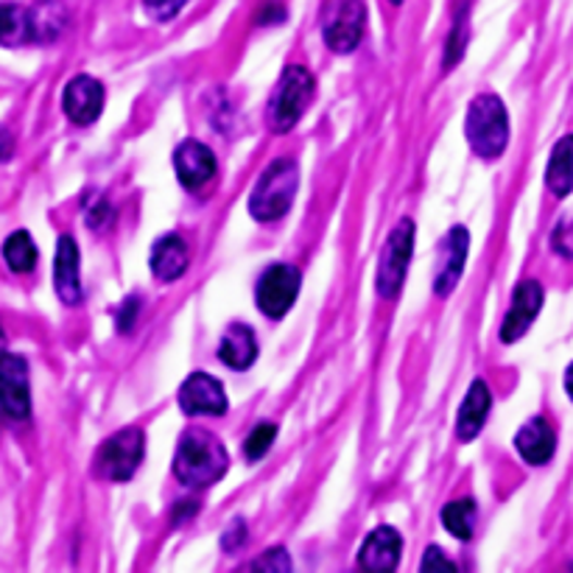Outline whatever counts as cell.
<instances>
[{
	"label": "cell",
	"instance_id": "6da1fadb",
	"mask_svg": "<svg viewBox=\"0 0 573 573\" xmlns=\"http://www.w3.org/2000/svg\"><path fill=\"white\" fill-rule=\"evenodd\" d=\"M227 450L208 431H188L176 445L174 473L185 487H213L227 473Z\"/></svg>",
	"mask_w": 573,
	"mask_h": 573
},
{
	"label": "cell",
	"instance_id": "7a4b0ae2",
	"mask_svg": "<svg viewBox=\"0 0 573 573\" xmlns=\"http://www.w3.org/2000/svg\"><path fill=\"white\" fill-rule=\"evenodd\" d=\"M470 149L484 160H496L509 144V117L498 96H478L468 110L464 121Z\"/></svg>",
	"mask_w": 573,
	"mask_h": 573
},
{
	"label": "cell",
	"instance_id": "3957f363",
	"mask_svg": "<svg viewBox=\"0 0 573 573\" xmlns=\"http://www.w3.org/2000/svg\"><path fill=\"white\" fill-rule=\"evenodd\" d=\"M300 185V171L291 160H277L266 169V174L258 179L252 196H249V213L258 222H277L291 208L294 196Z\"/></svg>",
	"mask_w": 573,
	"mask_h": 573
},
{
	"label": "cell",
	"instance_id": "277c9868",
	"mask_svg": "<svg viewBox=\"0 0 573 573\" xmlns=\"http://www.w3.org/2000/svg\"><path fill=\"white\" fill-rule=\"evenodd\" d=\"M313 96V76L300 65H291L283 71L281 85L272 96V107H269V121H272L274 132H288L297 126L302 115H306L308 104Z\"/></svg>",
	"mask_w": 573,
	"mask_h": 573
},
{
	"label": "cell",
	"instance_id": "5b68a950",
	"mask_svg": "<svg viewBox=\"0 0 573 573\" xmlns=\"http://www.w3.org/2000/svg\"><path fill=\"white\" fill-rule=\"evenodd\" d=\"M146 453V437L140 428L117 431L115 437L101 445L96 457L98 473L110 482H129Z\"/></svg>",
	"mask_w": 573,
	"mask_h": 573
},
{
	"label": "cell",
	"instance_id": "8992f818",
	"mask_svg": "<svg viewBox=\"0 0 573 573\" xmlns=\"http://www.w3.org/2000/svg\"><path fill=\"white\" fill-rule=\"evenodd\" d=\"M411 252H414V224L409 219L391 229L389 241H386L384 254H381V266H378V281L375 288L384 300H395L403 288L406 272H409Z\"/></svg>",
	"mask_w": 573,
	"mask_h": 573
},
{
	"label": "cell",
	"instance_id": "52a82bcc",
	"mask_svg": "<svg viewBox=\"0 0 573 573\" xmlns=\"http://www.w3.org/2000/svg\"><path fill=\"white\" fill-rule=\"evenodd\" d=\"M302 277L300 269L291 266V263H274L272 269H266L258 283V308L266 313L269 320H283L291 306L297 302V294H300Z\"/></svg>",
	"mask_w": 573,
	"mask_h": 573
},
{
	"label": "cell",
	"instance_id": "ba28073f",
	"mask_svg": "<svg viewBox=\"0 0 573 573\" xmlns=\"http://www.w3.org/2000/svg\"><path fill=\"white\" fill-rule=\"evenodd\" d=\"M0 411L9 420H28L32 391H28V364L23 356L7 352L0 359Z\"/></svg>",
	"mask_w": 573,
	"mask_h": 573
},
{
	"label": "cell",
	"instance_id": "9c48e42d",
	"mask_svg": "<svg viewBox=\"0 0 573 573\" xmlns=\"http://www.w3.org/2000/svg\"><path fill=\"white\" fill-rule=\"evenodd\" d=\"M179 409L188 418H219L227 411V395L224 386L208 375V372H194L179 389Z\"/></svg>",
	"mask_w": 573,
	"mask_h": 573
},
{
	"label": "cell",
	"instance_id": "30bf717a",
	"mask_svg": "<svg viewBox=\"0 0 573 573\" xmlns=\"http://www.w3.org/2000/svg\"><path fill=\"white\" fill-rule=\"evenodd\" d=\"M366 26V9L361 0H341L325 26V42L331 51L350 53L359 48Z\"/></svg>",
	"mask_w": 573,
	"mask_h": 573
},
{
	"label": "cell",
	"instance_id": "8fae6325",
	"mask_svg": "<svg viewBox=\"0 0 573 573\" xmlns=\"http://www.w3.org/2000/svg\"><path fill=\"white\" fill-rule=\"evenodd\" d=\"M540 308H543V286L537 281H523L521 286L515 288L512 306H509L507 316H503V325H501L503 345H512V341L523 339L528 327H532V322L537 320Z\"/></svg>",
	"mask_w": 573,
	"mask_h": 573
},
{
	"label": "cell",
	"instance_id": "7c38bea8",
	"mask_svg": "<svg viewBox=\"0 0 573 573\" xmlns=\"http://www.w3.org/2000/svg\"><path fill=\"white\" fill-rule=\"evenodd\" d=\"M62 107L73 124L90 126L96 124L101 110H104V87L92 76H76L67 82L62 92Z\"/></svg>",
	"mask_w": 573,
	"mask_h": 573
},
{
	"label": "cell",
	"instance_id": "4fadbf2b",
	"mask_svg": "<svg viewBox=\"0 0 573 573\" xmlns=\"http://www.w3.org/2000/svg\"><path fill=\"white\" fill-rule=\"evenodd\" d=\"M174 169L185 188H204L215 176V157L204 144L185 140V144L174 151Z\"/></svg>",
	"mask_w": 573,
	"mask_h": 573
},
{
	"label": "cell",
	"instance_id": "5bb4252c",
	"mask_svg": "<svg viewBox=\"0 0 573 573\" xmlns=\"http://www.w3.org/2000/svg\"><path fill=\"white\" fill-rule=\"evenodd\" d=\"M403 551V540L391 526H378L361 546L359 565L364 571H395Z\"/></svg>",
	"mask_w": 573,
	"mask_h": 573
},
{
	"label": "cell",
	"instance_id": "9a60e30c",
	"mask_svg": "<svg viewBox=\"0 0 573 573\" xmlns=\"http://www.w3.org/2000/svg\"><path fill=\"white\" fill-rule=\"evenodd\" d=\"M468 249H470V233L464 227H453L445 238V254L443 263L437 269V281H434V291L439 297H448L453 288H457L459 277L464 272V261H468Z\"/></svg>",
	"mask_w": 573,
	"mask_h": 573
},
{
	"label": "cell",
	"instance_id": "2e32d148",
	"mask_svg": "<svg viewBox=\"0 0 573 573\" xmlns=\"http://www.w3.org/2000/svg\"><path fill=\"white\" fill-rule=\"evenodd\" d=\"M53 281H57L59 300L65 306L82 302V281H78V247L71 235H62L57 247V261H53Z\"/></svg>",
	"mask_w": 573,
	"mask_h": 573
},
{
	"label": "cell",
	"instance_id": "e0dca14e",
	"mask_svg": "<svg viewBox=\"0 0 573 573\" xmlns=\"http://www.w3.org/2000/svg\"><path fill=\"white\" fill-rule=\"evenodd\" d=\"M515 448L528 464H546L548 459L555 457L557 450L555 428H551L543 418H532L521 431H518Z\"/></svg>",
	"mask_w": 573,
	"mask_h": 573
},
{
	"label": "cell",
	"instance_id": "ac0fdd59",
	"mask_svg": "<svg viewBox=\"0 0 573 573\" xmlns=\"http://www.w3.org/2000/svg\"><path fill=\"white\" fill-rule=\"evenodd\" d=\"M188 269V247L179 235H165L151 249V272L157 281L174 283Z\"/></svg>",
	"mask_w": 573,
	"mask_h": 573
},
{
	"label": "cell",
	"instance_id": "d6986e66",
	"mask_svg": "<svg viewBox=\"0 0 573 573\" xmlns=\"http://www.w3.org/2000/svg\"><path fill=\"white\" fill-rule=\"evenodd\" d=\"M489 406H493V395H489L487 384H484V381H476V384L470 386L462 409H459L457 431L462 443H473V439L478 437V431H482L484 423H487Z\"/></svg>",
	"mask_w": 573,
	"mask_h": 573
},
{
	"label": "cell",
	"instance_id": "ffe728a7",
	"mask_svg": "<svg viewBox=\"0 0 573 573\" xmlns=\"http://www.w3.org/2000/svg\"><path fill=\"white\" fill-rule=\"evenodd\" d=\"M219 359L229 366V370H247L258 359V341L254 333L247 325H229L224 333L222 347H219Z\"/></svg>",
	"mask_w": 573,
	"mask_h": 573
},
{
	"label": "cell",
	"instance_id": "44dd1931",
	"mask_svg": "<svg viewBox=\"0 0 573 573\" xmlns=\"http://www.w3.org/2000/svg\"><path fill=\"white\" fill-rule=\"evenodd\" d=\"M546 185L555 196H568L573 190V135H565L551 151L546 169Z\"/></svg>",
	"mask_w": 573,
	"mask_h": 573
},
{
	"label": "cell",
	"instance_id": "7402d4cb",
	"mask_svg": "<svg viewBox=\"0 0 573 573\" xmlns=\"http://www.w3.org/2000/svg\"><path fill=\"white\" fill-rule=\"evenodd\" d=\"M32 39V14L17 3H0V46L17 48Z\"/></svg>",
	"mask_w": 573,
	"mask_h": 573
},
{
	"label": "cell",
	"instance_id": "603a6c76",
	"mask_svg": "<svg viewBox=\"0 0 573 573\" xmlns=\"http://www.w3.org/2000/svg\"><path fill=\"white\" fill-rule=\"evenodd\" d=\"M28 14H32V39H53L65 26V7L59 0H39Z\"/></svg>",
	"mask_w": 573,
	"mask_h": 573
},
{
	"label": "cell",
	"instance_id": "cb8c5ba5",
	"mask_svg": "<svg viewBox=\"0 0 573 573\" xmlns=\"http://www.w3.org/2000/svg\"><path fill=\"white\" fill-rule=\"evenodd\" d=\"M3 261L17 274L34 272V266H37V247H34L32 235L26 229L9 235L7 244H3Z\"/></svg>",
	"mask_w": 573,
	"mask_h": 573
},
{
	"label": "cell",
	"instance_id": "d4e9b609",
	"mask_svg": "<svg viewBox=\"0 0 573 573\" xmlns=\"http://www.w3.org/2000/svg\"><path fill=\"white\" fill-rule=\"evenodd\" d=\"M443 523L457 540H470L473 537V526H476V503L470 501V498L448 503L443 509Z\"/></svg>",
	"mask_w": 573,
	"mask_h": 573
},
{
	"label": "cell",
	"instance_id": "484cf974",
	"mask_svg": "<svg viewBox=\"0 0 573 573\" xmlns=\"http://www.w3.org/2000/svg\"><path fill=\"white\" fill-rule=\"evenodd\" d=\"M274 437H277V425L274 423L258 425V428L247 437V443H244V453H247L249 462H258V459L266 457V450L274 445Z\"/></svg>",
	"mask_w": 573,
	"mask_h": 573
},
{
	"label": "cell",
	"instance_id": "4316f807",
	"mask_svg": "<svg viewBox=\"0 0 573 573\" xmlns=\"http://www.w3.org/2000/svg\"><path fill=\"white\" fill-rule=\"evenodd\" d=\"M464 46H468V14L459 12L457 23H453V32H450V42H448V51H445V67H453L462 59V51Z\"/></svg>",
	"mask_w": 573,
	"mask_h": 573
},
{
	"label": "cell",
	"instance_id": "83f0119b",
	"mask_svg": "<svg viewBox=\"0 0 573 573\" xmlns=\"http://www.w3.org/2000/svg\"><path fill=\"white\" fill-rule=\"evenodd\" d=\"M252 571H291V557L283 548H272L269 555L252 562Z\"/></svg>",
	"mask_w": 573,
	"mask_h": 573
},
{
	"label": "cell",
	"instance_id": "f1b7e54d",
	"mask_svg": "<svg viewBox=\"0 0 573 573\" xmlns=\"http://www.w3.org/2000/svg\"><path fill=\"white\" fill-rule=\"evenodd\" d=\"M188 0H144L146 12L154 20H171L183 12V7Z\"/></svg>",
	"mask_w": 573,
	"mask_h": 573
},
{
	"label": "cell",
	"instance_id": "f546056e",
	"mask_svg": "<svg viewBox=\"0 0 573 573\" xmlns=\"http://www.w3.org/2000/svg\"><path fill=\"white\" fill-rule=\"evenodd\" d=\"M423 571H457V565L437 546H431L423 557Z\"/></svg>",
	"mask_w": 573,
	"mask_h": 573
},
{
	"label": "cell",
	"instance_id": "4dcf8cb0",
	"mask_svg": "<svg viewBox=\"0 0 573 573\" xmlns=\"http://www.w3.org/2000/svg\"><path fill=\"white\" fill-rule=\"evenodd\" d=\"M551 247H555L560 254H565V258H573V222L562 224L560 229H555Z\"/></svg>",
	"mask_w": 573,
	"mask_h": 573
},
{
	"label": "cell",
	"instance_id": "1f68e13d",
	"mask_svg": "<svg viewBox=\"0 0 573 573\" xmlns=\"http://www.w3.org/2000/svg\"><path fill=\"white\" fill-rule=\"evenodd\" d=\"M137 306H140V300H137V297H129V300L124 302V313H121V316H117V327H121V331H129L132 325H135V316H137Z\"/></svg>",
	"mask_w": 573,
	"mask_h": 573
},
{
	"label": "cell",
	"instance_id": "d6a6232c",
	"mask_svg": "<svg viewBox=\"0 0 573 573\" xmlns=\"http://www.w3.org/2000/svg\"><path fill=\"white\" fill-rule=\"evenodd\" d=\"M247 540V526H244L241 521L233 523V532H229L227 537H224V546H227V551H235V548L241 546V543Z\"/></svg>",
	"mask_w": 573,
	"mask_h": 573
},
{
	"label": "cell",
	"instance_id": "836d02e7",
	"mask_svg": "<svg viewBox=\"0 0 573 573\" xmlns=\"http://www.w3.org/2000/svg\"><path fill=\"white\" fill-rule=\"evenodd\" d=\"M283 17H286L283 7H277V3H269V7H263L261 14H258V23H281Z\"/></svg>",
	"mask_w": 573,
	"mask_h": 573
},
{
	"label": "cell",
	"instance_id": "e575fe53",
	"mask_svg": "<svg viewBox=\"0 0 573 573\" xmlns=\"http://www.w3.org/2000/svg\"><path fill=\"white\" fill-rule=\"evenodd\" d=\"M9 151H12V137H9L7 132L0 129V160H3V157H7Z\"/></svg>",
	"mask_w": 573,
	"mask_h": 573
},
{
	"label": "cell",
	"instance_id": "d590c367",
	"mask_svg": "<svg viewBox=\"0 0 573 573\" xmlns=\"http://www.w3.org/2000/svg\"><path fill=\"white\" fill-rule=\"evenodd\" d=\"M565 391H568V398L573 400V364L568 366V372H565Z\"/></svg>",
	"mask_w": 573,
	"mask_h": 573
},
{
	"label": "cell",
	"instance_id": "8d00e7d4",
	"mask_svg": "<svg viewBox=\"0 0 573 573\" xmlns=\"http://www.w3.org/2000/svg\"><path fill=\"white\" fill-rule=\"evenodd\" d=\"M7 356V336H3V327H0V359Z\"/></svg>",
	"mask_w": 573,
	"mask_h": 573
},
{
	"label": "cell",
	"instance_id": "74e56055",
	"mask_svg": "<svg viewBox=\"0 0 573 573\" xmlns=\"http://www.w3.org/2000/svg\"><path fill=\"white\" fill-rule=\"evenodd\" d=\"M389 3H395V7H398V3H403V0H389Z\"/></svg>",
	"mask_w": 573,
	"mask_h": 573
}]
</instances>
